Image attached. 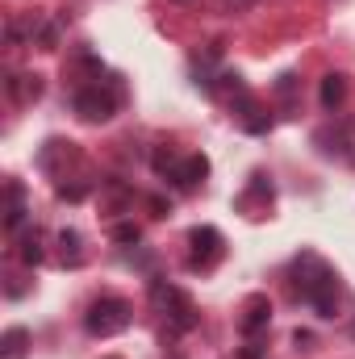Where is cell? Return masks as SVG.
Masks as SVG:
<instances>
[{"label": "cell", "mask_w": 355, "mask_h": 359, "mask_svg": "<svg viewBox=\"0 0 355 359\" xmlns=\"http://www.w3.org/2000/svg\"><path fill=\"white\" fill-rule=\"evenodd\" d=\"M293 276H297V297L305 305H314L318 318H335L339 313V276H335V268L322 255L301 251L293 259Z\"/></svg>", "instance_id": "cell-1"}, {"label": "cell", "mask_w": 355, "mask_h": 359, "mask_svg": "<svg viewBox=\"0 0 355 359\" xmlns=\"http://www.w3.org/2000/svg\"><path fill=\"white\" fill-rule=\"evenodd\" d=\"M130 322H134V305H130L126 297H113V292L96 297L88 305V313H84V330H88L92 339H113V334H121Z\"/></svg>", "instance_id": "cell-2"}, {"label": "cell", "mask_w": 355, "mask_h": 359, "mask_svg": "<svg viewBox=\"0 0 355 359\" xmlns=\"http://www.w3.org/2000/svg\"><path fill=\"white\" fill-rule=\"evenodd\" d=\"M117 104H121V84H113V80H92L72 96V109L80 113V121H92V126L109 121L117 113Z\"/></svg>", "instance_id": "cell-3"}, {"label": "cell", "mask_w": 355, "mask_h": 359, "mask_svg": "<svg viewBox=\"0 0 355 359\" xmlns=\"http://www.w3.org/2000/svg\"><path fill=\"white\" fill-rule=\"evenodd\" d=\"M151 301H155V309H159L176 330H192V326H196V309H192L188 292H180L176 284H168V280H151Z\"/></svg>", "instance_id": "cell-4"}, {"label": "cell", "mask_w": 355, "mask_h": 359, "mask_svg": "<svg viewBox=\"0 0 355 359\" xmlns=\"http://www.w3.org/2000/svg\"><path fill=\"white\" fill-rule=\"evenodd\" d=\"M188 247H192V255H188V268L192 271H209L226 255V238L213 226H192L188 230Z\"/></svg>", "instance_id": "cell-5"}, {"label": "cell", "mask_w": 355, "mask_h": 359, "mask_svg": "<svg viewBox=\"0 0 355 359\" xmlns=\"http://www.w3.org/2000/svg\"><path fill=\"white\" fill-rule=\"evenodd\" d=\"M76 159H80L76 142H63V138H51V142L38 151V168H42V172H51V176H63Z\"/></svg>", "instance_id": "cell-6"}, {"label": "cell", "mask_w": 355, "mask_h": 359, "mask_svg": "<svg viewBox=\"0 0 355 359\" xmlns=\"http://www.w3.org/2000/svg\"><path fill=\"white\" fill-rule=\"evenodd\" d=\"M4 196H8V205H4V230L8 234H21V226H25V188L17 184V180H8V188H4Z\"/></svg>", "instance_id": "cell-7"}, {"label": "cell", "mask_w": 355, "mask_h": 359, "mask_svg": "<svg viewBox=\"0 0 355 359\" xmlns=\"http://www.w3.org/2000/svg\"><path fill=\"white\" fill-rule=\"evenodd\" d=\"M8 96L17 100V104H34L38 96H42V76H34V72H21V76H8Z\"/></svg>", "instance_id": "cell-8"}, {"label": "cell", "mask_w": 355, "mask_h": 359, "mask_svg": "<svg viewBox=\"0 0 355 359\" xmlns=\"http://www.w3.org/2000/svg\"><path fill=\"white\" fill-rule=\"evenodd\" d=\"M267 322H272V301L267 297H251L247 301V309H243V334H260V330H267Z\"/></svg>", "instance_id": "cell-9"}, {"label": "cell", "mask_w": 355, "mask_h": 359, "mask_svg": "<svg viewBox=\"0 0 355 359\" xmlns=\"http://www.w3.org/2000/svg\"><path fill=\"white\" fill-rule=\"evenodd\" d=\"M205 176H209V159H205V155H188V159H180V172H176L180 188H196Z\"/></svg>", "instance_id": "cell-10"}, {"label": "cell", "mask_w": 355, "mask_h": 359, "mask_svg": "<svg viewBox=\"0 0 355 359\" xmlns=\"http://www.w3.org/2000/svg\"><path fill=\"white\" fill-rule=\"evenodd\" d=\"M318 96H322V109H326V113H335V109L347 100V76L330 72V76L322 80V92H318Z\"/></svg>", "instance_id": "cell-11"}, {"label": "cell", "mask_w": 355, "mask_h": 359, "mask_svg": "<svg viewBox=\"0 0 355 359\" xmlns=\"http://www.w3.org/2000/svg\"><path fill=\"white\" fill-rule=\"evenodd\" d=\"M29 351V330L25 326H8L0 339V359H25Z\"/></svg>", "instance_id": "cell-12"}, {"label": "cell", "mask_w": 355, "mask_h": 359, "mask_svg": "<svg viewBox=\"0 0 355 359\" xmlns=\"http://www.w3.org/2000/svg\"><path fill=\"white\" fill-rule=\"evenodd\" d=\"M17 259H21L25 268H38V264L46 259V251H42V234H38V230H25V234H21V243H17Z\"/></svg>", "instance_id": "cell-13"}, {"label": "cell", "mask_w": 355, "mask_h": 359, "mask_svg": "<svg viewBox=\"0 0 355 359\" xmlns=\"http://www.w3.org/2000/svg\"><path fill=\"white\" fill-rule=\"evenodd\" d=\"M59 255H63L67 268H80V264H84V238H80L76 230H63V234H59Z\"/></svg>", "instance_id": "cell-14"}, {"label": "cell", "mask_w": 355, "mask_h": 359, "mask_svg": "<svg viewBox=\"0 0 355 359\" xmlns=\"http://www.w3.org/2000/svg\"><path fill=\"white\" fill-rule=\"evenodd\" d=\"M151 163H155V172H159V176L176 180V172H180V159H176V155H172V151H163V147H159V151H155V159H151Z\"/></svg>", "instance_id": "cell-15"}, {"label": "cell", "mask_w": 355, "mask_h": 359, "mask_svg": "<svg viewBox=\"0 0 355 359\" xmlns=\"http://www.w3.org/2000/svg\"><path fill=\"white\" fill-rule=\"evenodd\" d=\"M88 192H92V184H59V188H55L59 201H84Z\"/></svg>", "instance_id": "cell-16"}, {"label": "cell", "mask_w": 355, "mask_h": 359, "mask_svg": "<svg viewBox=\"0 0 355 359\" xmlns=\"http://www.w3.org/2000/svg\"><path fill=\"white\" fill-rule=\"evenodd\" d=\"M113 238H117V243H126V247H130V243H138V238H142V230H138V226H134V222H121V226H113Z\"/></svg>", "instance_id": "cell-17"}, {"label": "cell", "mask_w": 355, "mask_h": 359, "mask_svg": "<svg viewBox=\"0 0 355 359\" xmlns=\"http://www.w3.org/2000/svg\"><path fill=\"white\" fill-rule=\"evenodd\" d=\"M293 92H297V76H293V72H284V76L276 80V96H284V100H293Z\"/></svg>", "instance_id": "cell-18"}, {"label": "cell", "mask_w": 355, "mask_h": 359, "mask_svg": "<svg viewBox=\"0 0 355 359\" xmlns=\"http://www.w3.org/2000/svg\"><path fill=\"white\" fill-rule=\"evenodd\" d=\"M217 4H222L226 13H247V8H255L260 0H217Z\"/></svg>", "instance_id": "cell-19"}, {"label": "cell", "mask_w": 355, "mask_h": 359, "mask_svg": "<svg viewBox=\"0 0 355 359\" xmlns=\"http://www.w3.org/2000/svg\"><path fill=\"white\" fill-rule=\"evenodd\" d=\"M239 359H264V347H255V343H247V347L239 351Z\"/></svg>", "instance_id": "cell-20"}, {"label": "cell", "mask_w": 355, "mask_h": 359, "mask_svg": "<svg viewBox=\"0 0 355 359\" xmlns=\"http://www.w3.org/2000/svg\"><path fill=\"white\" fill-rule=\"evenodd\" d=\"M293 343H297V347H309V343H314V334H309V330H297V334H293Z\"/></svg>", "instance_id": "cell-21"}, {"label": "cell", "mask_w": 355, "mask_h": 359, "mask_svg": "<svg viewBox=\"0 0 355 359\" xmlns=\"http://www.w3.org/2000/svg\"><path fill=\"white\" fill-rule=\"evenodd\" d=\"M180 4H192V0H180Z\"/></svg>", "instance_id": "cell-22"}, {"label": "cell", "mask_w": 355, "mask_h": 359, "mask_svg": "<svg viewBox=\"0 0 355 359\" xmlns=\"http://www.w3.org/2000/svg\"><path fill=\"white\" fill-rule=\"evenodd\" d=\"M109 359H117V355H109Z\"/></svg>", "instance_id": "cell-23"}]
</instances>
